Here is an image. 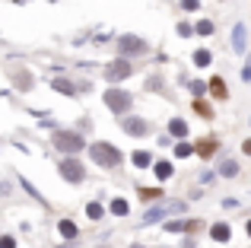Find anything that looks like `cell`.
Here are the masks:
<instances>
[{"label":"cell","instance_id":"e0dca14e","mask_svg":"<svg viewBox=\"0 0 251 248\" xmlns=\"http://www.w3.org/2000/svg\"><path fill=\"white\" fill-rule=\"evenodd\" d=\"M153 172H156V178H169L172 175V162H156Z\"/></svg>","mask_w":251,"mask_h":248},{"label":"cell","instance_id":"4fadbf2b","mask_svg":"<svg viewBox=\"0 0 251 248\" xmlns=\"http://www.w3.org/2000/svg\"><path fill=\"white\" fill-rule=\"evenodd\" d=\"M150 162H153V156H150V153H143V149H137V153H134V166H140V169H147V166H150Z\"/></svg>","mask_w":251,"mask_h":248},{"label":"cell","instance_id":"44dd1931","mask_svg":"<svg viewBox=\"0 0 251 248\" xmlns=\"http://www.w3.org/2000/svg\"><path fill=\"white\" fill-rule=\"evenodd\" d=\"M194 64L207 67V64H210V51H197V54H194Z\"/></svg>","mask_w":251,"mask_h":248},{"label":"cell","instance_id":"484cf974","mask_svg":"<svg viewBox=\"0 0 251 248\" xmlns=\"http://www.w3.org/2000/svg\"><path fill=\"white\" fill-rule=\"evenodd\" d=\"M181 6L184 10H197V0H181Z\"/></svg>","mask_w":251,"mask_h":248},{"label":"cell","instance_id":"5bb4252c","mask_svg":"<svg viewBox=\"0 0 251 248\" xmlns=\"http://www.w3.org/2000/svg\"><path fill=\"white\" fill-rule=\"evenodd\" d=\"M111 213H115V217H127V200H111Z\"/></svg>","mask_w":251,"mask_h":248},{"label":"cell","instance_id":"ba28073f","mask_svg":"<svg viewBox=\"0 0 251 248\" xmlns=\"http://www.w3.org/2000/svg\"><path fill=\"white\" fill-rule=\"evenodd\" d=\"M213 153H216V140H213V137H203V140H197V156L210 159Z\"/></svg>","mask_w":251,"mask_h":248},{"label":"cell","instance_id":"7402d4cb","mask_svg":"<svg viewBox=\"0 0 251 248\" xmlns=\"http://www.w3.org/2000/svg\"><path fill=\"white\" fill-rule=\"evenodd\" d=\"M197 32H201V35H210V32H213V23H207V19L197 23Z\"/></svg>","mask_w":251,"mask_h":248},{"label":"cell","instance_id":"3957f363","mask_svg":"<svg viewBox=\"0 0 251 248\" xmlns=\"http://www.w3.org/2000/svg\"><path fill=\"white\" fill-rule=\"evenodd\" d=\"M105 105H108L115 115H124L130 108V96L121 93V89H108V93H105Z\"/></svg>","mask_w":251,"mask_h":248},{"label":"cell","instance_id":"8992f818","mask_svg":"<svg viewBox=\"0 0 251 248\" xmlns=\"http://www.w3.org/2000/svg\"><path fill=\"white\" fill-rule=\"evenodd\" d=\"M61 175H64V178H67V181H74V185H76V181H83V166H80V162H76V159H64L61 162Z\"/></svg>","mask_w":251,"mask_h":248},{"label":"cell","instance_id":"ffe728a7","mask_svg":"<svg viewBox=\"0 0 251 248\" xmlns=\"http://www.w3.org/2000/svg\"><path fill=\"white\" fill-rule=\"evenodd\" d=\"M86 213H89V217H92V220H102V207H99V204H96V200H92V204H89V207H86Z\"/></svg>","mask_w":251,"mask_h":248},{"label":"cell","instance_id":"83f0119b","mask_svg":"<svg viewBox=\"0 0 251 248\" xmlns=\"http://www.w3.org/2000/svg\"><path fill=\"white\" fill-rule=\"evenodd\" d=\"M248 236H251V223H248Z\"/></svg>","mask_w":251,"mask_h":248},{"label":"cell","instance_id":"7a4b0ae2","mask_svg":"<svg viewBox=\"0 0 251 248\" xmlns=\"http://www.w3.org/2000/svg\"><path fill=\"white\" fill-rule=\"evenodd\" d=\"M51 140H54V147L61 149V153H76V149H83V137L76 134V130H57Z\"/></svg>","mask_w":251,"mask_h":248},{"label":"cell","instance_id":"52a82bcc","mask_svg":"<svg viewBox=\"0 0 251 248\" xmlns=\"http://www.w3.org/2000/svg\"><path fill=\"white\" fill-rule=\"evenodd\" d=\"M118 48H121L124 54H143V51H147V42H140L137 35H124L121 42H118Z\"/></svg>","mask_w":251,"mask_h":248},{"label":"cell","instance_id":"8fae6325","mask_svg":"<svg viewBox=\"0 0 251 248\" xmlns=\"http://www.w3.org/2000/svg\"><path fill=\"white\" fill-rule=\"evenodd\" d=\"M169 134L184 137V134H188V124H184V121H178V118H172V121H169Z\"/></svg>","mask_w":251,"mask_h":248},{"label":"cell","instance_id":"603a6c76","mask_svg":"<svg viewBox=\"0 0 251 248\" xmlns=\"http://www.w3.org/2000/svg\"><path fill=\"white\" fill-rule=\"evenodd\" d=\"M242 38H245V29H242V25H239V29H235V48H245V42H242Z\"/></svg>","mask_w":251,"mask_h":248},{"label":"cell","instance_id":"ac0fdd59","mask_svg":"<svg viewBox=\"0 0 251 248\" xmlns=\"http://www.w3.org/2000/svg\"><path fill=\"white\" fill-rule=\"evenodd\" d=\"M61 236H64V239H74V236H76V226L70 223V220H64V223H61Z\"/></svg>","mask_w":251,"mask_h":248},{"label":"cell","instance_id":"6da1fadb","mask_svg":"<svg viewBox=\"0 0 251 248\" xmlns=\"http://www.w3.org/2000/svg\"><path fill=\"white\" fill-rule=\"evenodd\" d=\"M89 156H92V162L102 166V169H115V166H121V159H124L121 149H115L111 143H92Z\"/></svg>","mask_w":251,"mask_h":248},{"label":"cell","instance_id":"f1b7e54d","mask_svg":"<svg viewBox=\"0 0 251 248\" xmlns=\"http://www.w3.org/2000/svg\"><path fill=\"white\" fill-rule=\"evenodd\" d=\"M134 248H143V245H134Z\"/></svg>","mask_w":251,"mask_h":248},{"label":"cell","instance_id":"30bf717a","mask_svg":"<svg viewBox=\"0 0 251 248\" xmlns=\"http://www.w3.org/2000/svg\"><path fill=\"white\" fill-rule=\"evenodd\" d=\"M210 232H213V239H216V242H229V236H232V229H229L226 223H216Z\"/></svg>","mask_w":251,"mask_h":248},{"label":"cell","instance_id":"9c48e42d","mask_svg":"<svg viewBox=\"0 0 251 248\" xmlns=\"http://www.w3.org/2000/svg\"><path fill=\"white\" fill-rule=\"evenodd\" d=\"M210 93H213L216 99H226V96H229V89H226V83H223L220 76H213V80H210Z\"/></svg>","mask_w":251,"mask_h":248},{"label":"cell","instance_id":"2e32d148","mask_svg":"<svg viewBox=\"0 0 251 248\" xmlns=\"http://www.w3.org/2000/svg\"><path fill=\"white\" fill-rule=\"evenodd\" d=\"M159 188H140V200H143V204H147V200H156V198H159Z\"/></svg>","mask_w":251,"mask_h":248},{"label":"cell","instance_id":"277c9868","mask_svg":"<svg viewBox=\"0 0 251 248\" xmlns=\"http://www.w3.org/2000/svg\"><path fill=\"white\" fill-rule=\"evenodd\" d=\"M121 127L127 130L130 137H147L150 134V121L147 118H121Z\"/></svg>","mask_w":251,"mask_h":248},{"label":"cell","instance_id":"7c38bea8","mask_svg":"<svg viewBox=\"0 0 251 248\" xmlns=\"http://www.w3.org/2000/svg\"><path fill=\"white\" fill-rule=\"evenodd\" d=\"M54 89H57V93H64V96H74V83H70V80H61V76L54 80Z\"/></svg>","mask_w":251,"mask_h":248},{"label":"cell","instance_id":"5b68a950","mask_svg":"<svg viewBox=\"0 0 251 248\" xmlns=\"http://www.w3.org/2000/svg\"><path fill=\"white\" fill-rule=\"evenodd\" d=\"M124 76H130V64L127 61H115V64L105 67V80L108 83H118V80H124Z\"/></svg>","mask_w":251,"mask_h":248},{"label":"cell","instance_id":"d4e9b609","mask_svg":"<svg viewBox=\"0 0 251 248\" xmlns=\"http://www.w3.org/2000/svg\"><path fill=\"white\" fill-rule=\"evenodd\" d=\"M175 153H178V156H188V153H191V147H188V143H178Z\"/></svg>","mask_w":251,"mask_h":248},{"label":"cell","instance_id":"cb8c5ba5","mask_svg":"<svg viewBox=\"0 0 251 248\" xmlns=\"http://www.w3.org/2000/svg\"><path fill=\"white\" fill-rule=\"evenodd\" d=\"M0 248H16V239L13 236H0Z\"/></svg>","mask_w":251,"mask_h":248},{"label":"cell","instance_id":"d6986e66","mask_svg":"<svg viewBox=\"0 0 251 248\" xmlns=\"http://www.w3.org/2000/svg\"><path fill=\"white\" fill-rule=\"evenodd\" d=\"M220 172H223V175H226V178H232V175H235V172H239V166H235V162H232V159H226V162H223V169H220Z\"/></svg>","mask_w":251,"mask_h":248},{"label":"cell","instance_id":"4316f807","mask_svg":"<svg viewBox=\"0 0 251 248\" xmlns=\"http://www.w3.org/2000/svg\"><path fill=\"white\" fill-rule=\"evenodd\" d=\"M242 149H245V153L251 156V140H245V143H242Z\"/></svg>","mask_w":251,"mask_h":248},{"label":"cell","instance_id":"9a60e30c","mask_svg":"<svg viewBox=\"0 0 251 248\" xmlns=\"http://www.w3.org/2000/svg\"><path fill=\"white\" fill-rule=\"evenodd\" d=\"M194 112H201L203 118H213V108H210V105H207L203 99H194Z\"/></svg>","mask_w":251,"mask_h":248}]
</instances>
